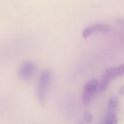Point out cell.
<instances>
[{
  "label": "cell",
  "instance_id": "277c9868",
  "mask_svg": "<svg viewBox=\"0 0 124 124\" xmlns=\"http://www.w3.org/2000/svg\"><path fill=\"white\" fill-rule=\"evenodd\" d=\"M124 74V63L116 68L107 69L103 74L102 80L110 82L112 79L121 76Z\"/></svg>",
  "mask_w": 124,
  "mask_h": 124
},
{
  "label": "cell",
  "instance_id": "6da1fadb",
  "mask_svg": "<svg viewBox=\"0 0 124 124\" xmlns=\"http://www.w3.org/2000/svg\"><path fill=\"white\" fill-rule=\"evenodd\" d=\"M51 78L52 73L49 70H44L40 74L37 87V95L39 101L41 105H44L46 102Z\"/></svg>",
  "mask_w": 124,
  "mask_h": 124
},
{
  "label": "cell",
  "instance_id": "9c48e42d",
  "mask_svg": "<svg viewBox=\"0 0 124 124\" xmlns=\"http://www.w3.org/2000/svg\"><path fill=\"white\" fill-rule=\"evenodd\" d=\"M119 93L121 94H124V85L122 86L119 90Z\"/></svg>",
  "mask_w": 124,
  "mask_h": 124
},
{
  "label": "cell",
  "instance_id": "ba28073f",
  "mask_svg": "<svg viewBox=\"0 0 124 124\" xmlns=\"http://www.w3.org/2000/svg\"><path fill=\"white\" fill-rule=\"evenodd\" d=\"M83 118L85 121L87 123H91L93 120V117L91 114L87 111H85L84 112Z\"/></svg>",
  "mask_w": 124,
  "mask_h": 124
},
{
  "label": "cell",
  "instance_id": "30bf717a",
  "mask_svg": "<svg viewBox=\"0 0 124 124\" xmlns=\"http://www.w3.org/2000/svg\"><path fill=\"white\" fill-rule=\"evenodd\" d=\"M78 124H83L82 123H81V122H79V123Z\"/></svg>",
  "mask_w": 124,
  "mask_h": 124
},
{
  "label": "cell",
  "instance_id": "5b68a950",
  "mask_svg": "<svg viewBox=\"0 0 124 124\" xmlns=\"http://www.w3.org/2000/svg\"><path fill=\"white\" fill-rule=\"evenodd\" d=\"M110 28L107 25L103 24H97L90 26L84 30L83 36L84 38H86L92 33L96 32L106 33L109 32Z\"/></svg>",
  "mask_w": 124,
  "mask_h": 124
},
{
  "label": "cell",
  "instance_id": "8992f818",
  "mask_svg": "<svg viewBox=\"0 0 124 124\" xmlns=\"http://www.w3.org/2000/svg\"><path fill=\"white\" fill-rule=\"evenodd\" d=\"M118 100L116 96H113L110 99L108 106L109 113H115V111L118 105Z\"/></svg>",
  "mask_w": 124,
  "mask_h": 124
},
{
  "label": "cell",
  "instance_id": "3957f363",
  "mask_svg": "<svg viewBox=\"0 0 124 124\" xmlns=\"http://www.w3.org/2000/svg\"><path fill=\"white\" fill-rule=\"evenodd\" d=\"M98 80L92 78L87 82L84 88L82 97V102L84 105L90 103L95 92L97 90L98 85Z\"/></svg>",
  "mask_w": 124,
  "mask_h": 124
},
{
  "label": "cell",
  "instance_id": "52a82bcc",
  "mask_svg": "<svg viewBox=\"0 0 124 124\" xmlns=\"http://www.w3.org/2000/svg\"><path fill=\"white\" fill-rule=\"evenodd\" d=\"M118 122L115 113H109L106 118V124H116Z\"/></svg>",
  "mask_w": 124,
  "mask_h": 124
},
{
  "label": "cell",
  "instance_id": "7a4b0ae2",
  "mask_svg": "<svg viewBox=\"0 0 124 124\" xmlns=\"http://www.w3.org/2000/svg\"><path fill=\"white\" fill-rule=\"evenodd\" d=\"M37 68V65L34 62H25L22 64L19 69L18 76L23 80L28 81L33 77Z\"/></svg>",
  "mask_w": 124,
  "mask_h": 124
}]
</instances>
